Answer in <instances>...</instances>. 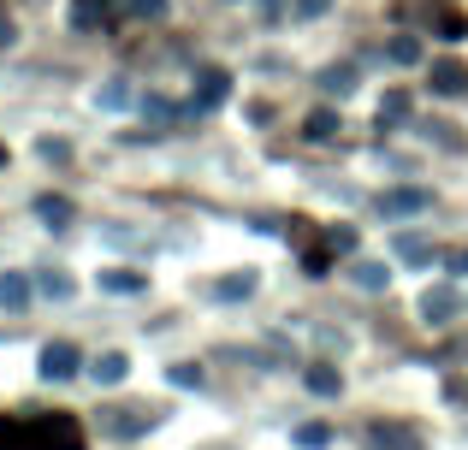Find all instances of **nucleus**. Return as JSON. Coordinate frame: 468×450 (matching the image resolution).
Returning <instances> with one entry per match:
<instances>
[{
  "label": "nucleus",
  "instance_id": "6",
  "mask_svg": "<svg viewBox=\"0 0 468 450\" xmlns=\"http://www.w3.org/2000/svg\"><path fill=\"white\" fill-rule=\"evenodd\" d=\"M226 89H231V78H226V71H202V89H196V107H219V101H226Z\"/></svg>",
  "mask_w": 468,
  "mask_h": 450
},
{
  "label": "nucleus",
  "instance_id": "4",
  "mask_svg": "<svg viewBox=\"0 0 468 450\" xmlns=\"http://www.w3.org/2000/svg\"><path fill=\"white\" fill-rule=\"evenodd\" d=\"M42 373H48V380H66V373H78V350H71V344H48V350H42Z\"/></svg>",
  "mask_w": 468,
  "mask_h": 450
},
{
  "label": "nucleus",
  "instance_id": "9",
  "mask_svg": "<svg viewBox=\"0 0 468 450\" xmlns=\"http://www.w3.org/2000/svg\"><path fill=\"white\" fill-rule=\"evenodd\" d=\"M421 309L433 314V320H445V314H457V290H427V297H421Z\"/></svg>",
  "mask_w": 468,
  "mask_h": 450
},
{
  "label": "nucleus",
  "instance_id": "18",
  "mask_svg": "<svg viewBox=\"0 0 468 450\" xmlns=\"http://www.w3.org/2000/svg\"><path fill=\"white\" fill-rule=\"evenodd\" d=\"M391 59H398V66H415V59H421V42H410V36H398V42H391Z\"/></svg>",
  "mask_w": 468,
  "mask_h": 450
},
{
  "label": "nucleus",
  "instance_id": "8",
  "mask_svg": "<svg viewBox=\"0 0 468 450\" xmlns=\"http://www.w3.org/2000/svg\"><path fill=\"white\" fill-rule=\"evenodd\" d=\"M398 119H410V95H403V89H391L386 101H379V125H398Z\"/></svg>",
  "mask_w": 468,
  "mask_h": 450
},
{
  "label": "nucleus",
  "instance_id": "16",
  "mask_svg": "<svg viewBox=\"0 0 468 450\" xmlns=\"http://www.w3.org/2000/svg\"><path fill=\"white\" fill-rule=\"evenodd\" d=\"M303 131H309L314 142H326L332 131H338V119H332V113H309V125H303Z\"/></svg>",
  "mask_w": 468,
  "mask_h": 450
},
{
  "label": "nucleus",
  "instance_id": "13",
  "mask_svg": "<svg viewBox=\"0 0 468 450\" xmlns=\"http://www.w3.org/2000/svg\"><path fill=\"white\" fill-rule=\"evenodd\" d=\"M386 267H379V261H362V267H356V285H362V290H379V285H386Z\"/></svg>",
  "mask_w": 468,
  "mask_h": 450
},
{
  "label": "nucleus",
  "instance_id": "27",
  "mask_svg": "<svg viewBox=\"0 0 468 450\" xmlns=\"http://www.w3.org/2000/svg\"><path fill=\"white\" fill-rule=\"evenodd\" d=\"M0 42H12V24L6 18H0Z\"/></svg>",
  "mask_w": 468,
  "mask_h": 450
},
{
  "label": "nucleus",
  "instance_id": "23",
  "mask_svg": "<svg viewBox=\"0 0 468 450\" xmlns=\"http://www.w3.org/2000/svg\"><path fill=\"white\" fill-rule=\"evenodd\" d=\"M326 249H338V255L356 249V231H326Z\"/></svg>",
  "mask_w": 468,
  "mask_h": 450
},
{
  "label": "nucleus",
  "instance_id": "5",
  "mask_svg": "<svg viewBox=\"0 0 468 450\" xmlns=\"http://www.w3.org/2000/svg\"><path fill=\"white\" fill-rule=\"evenodd\" d=\"M71 24H78V30H101L107 24V0H71Z\"/></svg>",
  "mask_w": 468,
  "mask_h": 450
},
{
  "label": "nucleus",
  "instance_id": "14",
  "mask_svg": "<svg viewBox=\"0 0 468 450\" xmlns=\"http://www.w3.org/2000/svg\"><path fill=\"white\" fill-rule=\"evenodd\" d=\"M374 445H379V450H415V439H410V433H398V427H391V433L374 427Z\"/></svg>",
  "mask_w": 468,
  "mask_h": 450
},
{
  "label": "nucleus",
  "instance_id": "20",
  "mask_svg": "<svg viewBox=\"0 0 468 450\" xmlns=\"http://www.w3.org/2000/svg\"><path fill=\"white\" fill-rule=\"evenodd\" d=\"M101 285L107 290H143V278L137 273H101Z\"/></svg>",
  "mask_w": 468,
  "mask_h": 450
},
{
  "label": "nucleus",
  "instance_id": "17",
  "mask_svg": "<svg viewBox=\"0 0 468 450\" xmlns=\"http://www.w3.org/2000/svg\"><path fill=\"white\" fill-rule=\"evenodd\" d=\"M119 6H125L131 18H160V12H166V0H119Z\"/></svg>",
  "mask_w": 468,
  "mask_h": 450
},
{
  "label": "nucleus",
  "instance_id": "1",
  "mask_svg": "<svg viewBox=\"0 0 468 450\" xmlns=\"http://www.w3.org/2000/svg\"><path fill=\"white\" fill-rule=\"evenodd\" d=\"M427 190H391V196H379V214H386V220H403V214H421L427 208Z\"/></svg>",
  "mask_w": 468,
  "mask_h": 450
},
{
  "label": "nucleus",
  "instance_id": "11",
  "mask_svg": "<svg viewBox=\"0 0 468 450\" xmlns=\"http://www.w3.org/2000/svg\"><path fill=\"white\" fill-rule=\"evenodd\" d=\"M320 89H326V95H350L356 89V71L350 66H332L326 78H320Z\"/></svg>",
  "mask_w": 468,
  "mask_h": 450
},
{
  "label": "nucleus",
  "instance_id": "2",
  "mask_svg": "<svg viewBox=\"0 0 468 450\" xmlns=\"http://www.w3.org/2000/svg\"><path fill=\"white\" fill-rule=\"evenodd\" d=\"M0 450H42L36 421H0Z\"/></svg>",
  "mask_w": 468,
  "mask_h": 450
},
{
  "label": "nucleus",
  "instance_id": "3",
  "mask_svg": "<svg viewBox=\"0 0 468 450\" xmlns=\"http://www.w3.org/2000/svg\"><path fill=\"white\" fill-rule=\"evenodd\" d=\"M433 89L439 95H463L468 89V66H463V59H439V66H433Z\"/></svg>",
  "mask_w": 468,
  "mask_h": 450
},
{
  "label": "nucleus",
  "instance_id": "10",
  "mask_svg": "<svg viewBox=\"0 0 468 450\" xmlns=\"http://www.w3.org/2000/svg\"><path fill=\"white\" fill-rule=\"evenodd\" d=\"M0 302H6V309H24V302H30V285H24L18 273H6L0 278Z\"/></svg>",
  "mask_w": 468,
  "mask_h": 450
},
{
  "label": "nucleus",
  "instance_id": "12",
  "mask_svg": "<svg viewBox=\"0 0 468 450\" xmlns=\"http://www.w3.org/2000/svg\"><path fill=\"white\" fill-rule=\"evenodd\" d=\"M36 214H42L48 225H66L71 220V202L66 196H42V202H36Z\"/></svg>",
  "mask_w": 468,
  "mask_h": 450
},
{
  "label": "nucleus",
  "instance_id": "19",
  "mask_svg": "<svg viewBox=\"0 0 468 450\" xmlns=\"http://www.w3.org/2000/svg\"><path fill=\"white\" fill-rule=\"evenodd\" d=\"M125 101H131L125 78H113V83H107V89H101V107H125Z\"/></svg>",
  "mask_w": 468,
  "mask_h": 450
},
{
  "label": "nucleus",
  "instance_id": "22",
  "mask_svg": "<svg viewBox=\"0 0 468 450\" xmlns=\"http://www.w3.org/2000/svg\"><path fill=\"white\" fill-rule=\"evenodd\" d=\"M398 255H410V261H427V243H421V237H398Z\"/></svg>",
  "mask_w": 468,
  "mask_h": 450
},
{
  "label": "nucleus",
  "instance_id": "7",
  "mask_svg": "<svg viewBox=\"0 0 468 450\" xmlns=\"http://www.w3.org/2000/svg\"><path fill=\"white\" fill-rule=\"evenodd\" d=\"M125 368H131V361L125 356H101V361H95V385H119V380H125Z\"/></svg>",
  "mask_w": 468,
  "mask_h": 450
},
{
  "label": "nucleus",
  "instance_id": "21",
  "mask_svg": "<svg viewBox=\"0 0 468 450\" xmlns=\"http://www.w3.org/2000/svg\"><path fill=\"white\" fill-rule=\"evenodd\" d=\"M255 290V273H243V278H226V285H219V297H250Z\"/></svg>",
  "mask_w": 468,
  "mask_h": 450
},
{
  "label": "nucleus",
  "instance_id": "24",
  "mask_svg": "<svg viewBox=\"0 0 468 450\" xmlns=\"http://www.w3.org/2000/svg\"><path fill=\"white\" fill-rule=\"evenodd\" d=\"M42 290H48V297H71V278H54V273H48Z\"/></svg>",
  "mask_w": 468,
  "mask_h": 450
},
{
  "label": "nucleus",
  "instance_id": "25",
  "mask_svg": "<svg viewBox=\"0 0 468 450\" xmlns=\"http://www.w3.org/2000/svg\"><path fill=\"white\" fill-rule=\"evenodd\" d=\"M326 6H332V0H297V18H320Z\"/></svg>",
  "mask_w": 468,
  "mask_h": 450
},
{
  "label": "nucleus",
  "instance_id": "15",
  "mask_svg": "<svg viewBox=\"0 0 468 450\" xmlns=\"http://www.w3.org/2000/svg\"><path fill=\"white\" fill-rule=\"evenodd\" d=\"M309 392L332 397V392H338V373H332V368H309Z\"/></svg>",
  "mask_w": 468,
  "mask_h": 450
},
{
  "label": "nucleus",
  "instance_id": "26",
  "mask_svg": "<svg viewBox=\"0 0 468 450\" xmlns=\"http://www.w3.org/2000/svg\"><path fill=\"white\" fill-rule=\"evenodd\" d=\"M451 267H457V273H468V249H463V255H451Z\"/></svg>",
  "mask_w": 468,
  "mask_h": 450
}]
</instances>
